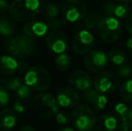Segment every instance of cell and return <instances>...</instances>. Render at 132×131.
Wrapping results in <instances>:
<instances>
[{
  "label": "cell",
  "mask_w": 132,
  "mask_h": 131,
  "mask_svg": "<svg viewBox=\"0 0 132 131\" xmlns=\"http://www.w3.org/2000/svg\"><path fill=\"white\" fill-rule=\"evenodd\" d=\"M40 0H14L9 8V15L16 22H29L40 13Z\"/></svg>",
  "instance_id": "1"
},
{
  "label": "cell",
  "mask_w": 132,
  "mask_h": 131,
  "mask_svg": "<svg viewBox=\"0 0 132 131\" xmlns=\"http://www.w3.org/2000/svg\"><path fill=\"white\" fill-rule=\"evenodd\" d=\"M36 49L33 39L25 34H16L7 40L6 50L14 58H23L32 55Z\"/></svg>",
  "instance_id": "2"
},
{
  "label": "cell",
  "mask_w": 132,
  "mask_h": 131,
  "mask_svg": "<svg viewBox=\"0 0 132 131\" xmlns=\"http://www.w3.org/2000/svg\"><path fill=\"white\" fill-rule=\"evenodd\" d=\"M24 84L37 92L48 90L51 84V76L46 68L34 66L27 70L24 75Z\"/></svg>",
  "instance_id": "3"
},
{
  "label": "cell",
  "mask_w": 132,
  "mask_h": 131,
  "mask_svg": "<svg viewBox=\"0 0 132 131\" xmlns=\"http://www.w3.org/2000/svg\"><path fill=\"white\" fill-rule=\"evenodd\" d=\"M95 113L87 105H78L72 112V120L75 127L80 131H91L96 124Z\"/></svg>",
  "instance_id": "4"
},
{
  "label": "cell",
  "mask_w": 132,
  "mask_h": 131,
  "mask_svg": "<svg viewBox=\"0 0 132 131\" xmlns=\"http://www.w3.org/2000/svg\"><path fill=\"white\" fill-rule=\"evenodd\" d=\"M97 32L104 41L115 42L120 36L121 27L117 18L107 15L101 19Z\"/></svg>",
  "instance_id": "5"
},
{
  "label": "cell",
  "mask_w": 132,
  "mask_h": 131,
  "mask_svg": "<svg viewBox=\"0 0 132 131\" xmlns=\"http://www.w3.org/2000/svg\"><path fill=\"white\" fill-rule=\"evenodd\" d=\"M36 110L44 118H52L59 113L57 99L51 93H39L33 99Z\"/></svg>",
  "instance_id": "6"
},
{
  "label": "cell",
  "mask_w": 132,
  "mask_h": 131,
  "mask_svg": "<svg viewBox=\"0 0 132 131\" xmlns=\"http://www.w3.org/2000/svg\"><path fill=\"white\" fill-rule=\"evenodd\" d=\"M62 14L69 23H76L86 17L87 8L82 0H66L62 5Z\"/></svg>",
  "instance_id": "7"
},
{
  "label": "cell",
  "mask_w": 132,
  "mask_h": 131,
  "mask_svg": "<svg viewBox=\"0 0 132 131\" xmlns=\"http://www.w3.org/2000/svg\"><path fill=\"white\" fill-rule=\"evenodd\" d=\"M46 46L56 54H62L68 48V38L61 30H52L46 36Z\"/></svg>",
  "instance_id": "8"
},
{
  "label": "cell",
  "mask_w": 132,
  "mask_h": 131,
  "mask_svg": "<svg viewBox=\"0 0 132 131\" xmlns=\"http://www.w3.org/2000/svg\"><path fill=\"white\" fill-rule=\"evenodd\" d=\"M73 49L79 55H86L92 50L94 45V38L87 30H82L74 36Z\"/></svg>",
  "instance_id": "9"
},
{
  "label": "cell",
  "mask_w": 132,
  "mask_h": 131,
  "mask_svg": "<svg viewBox=\"0 0 132 131\" xmlns=\"http://www.w3.org/2000/svg\"><path fill=\"white\" fill-rule=\"evenodd\" d=\"M108 56L102 50H93L85 57L84 64L87 70L93 73L101 72L108 63Z\"/></svg>",
  "instance_id": "10"
},
{
  "label": "cell",
  "mask_w": 132,
  "mask_h": 131,
  "mask_svg": "<svg viewBox=\"0 0 132 131\" xmlns=\"http://www.w3.org/2000/svg\"><path fill=\"white\" fill-rule=\"evenodd\" d=\"M94 89L99 93L106 94L114 91L117 86V79L114 75L110 72H103L96 75L94 80Z\"/></svg>",
  "instance_id": "11"
},
{
  "label": "cell",
  "mask_w": 132,
  "mask_h": 131,
  "mask_svg": "<svg viewBox=\"0 0 132 131\" xmlns=\"http://www.w3.org/2000/svg\"><path fill=\"white\" fill-rule=\"evenodd\" d=\"M57 101L59 106L62 108H76L78 106L80 97L77 92L75 89L68 87L61 88L57 91Z\"/></svg>",
  "instance_id": "12"
},
{
  "label": "cell",
  "mask_w": 132,
  "mask_h": 131,
  "mask_svg": "<svg viewBox=\"0 0 132 131\" xmlns=\"http://www.w3.org/2000/svg\"><path fill=\"white\" fill-rule=\"evenodd\" d=\"M68 82L74 89L77 91L85 92L92 86V77L87 72L83 70L75 71L69 75Z\"/></svg>",
  "instance_id": "13"
},
{
  "label": "cell",
  "mask_w": 132,
  "mask_h": 131,
  "mask_svg": "<svg viewBox=\"0 0 132 131\" xmlns=\"http://www.w3.org/2000/svg\"><path fill=\"white\" fill-rule=\"evenodd\" d=\"M104 12L108 16H112L117 19H124L130 14V8L128 3L124 2H111L107 3L104 6Z\"/></svg>",
  "instance_id": "14"
},
{
  "label": "cell",
  "mask_w": 132,
  "mask_h": 131,
  "mask_svg": "<svg viewBox=\"0 0 132 131\" xmlns=\"http://www.w3.org/2000/svg\"><path fill=\"white\" fill-rule=\"evenodd\" d=\"M48 24L44 23L40 21H29L23 25V34L30 37L31 39L34 38H40L48 32Z\"/></svg>",
  "instance_id": "15"
},
{
  "label": "cell",
  "mask_w": 132,
  "mask_h": 131,
  "mask_svg": "<svg viewBox=\"0 0 132 131\" xmlns=\"http://www.w3.org/2000/svg\"><path fill=\"white\" fill-rule=\"evenodd\" d=\"M83 97L84 100L92 105L93 108L95 109L96 110H103L108 102V100L104 94L99 93L96 89H92V88L84 92Z\"/></svg>",
  "instance_id": "16"
},
{
  "label": "cell",
  "mask_w": 132,
  "mask_h": 131,
  "mask_svg": "<svg viewBox=\"0 0 132 131\" xmlns=\"http://www.w3.org/2000/svg\"><path fill=\"white\" fill-rule=\"evenodd\" d=\"M95 128L97 131H115L118 128L117 118L108 113L102 114L96 119Z\"/></svg>",
  "instance_id": "17"
},
{
  "label": "cell",
  "mask_w": 132,
  "mask_h": 131,
  "mask_svg": "<svg viewBox=\"0 0 132 131\" xmlns=\"http://www.w3.org/2000/svg\"><path fill=\"white\" fill-rule=\"evenodd\" d=\"M19 68V63L12 56L0 57V74L3 75H10L15 73Z\"/></svg>",
  "instance_id": "18"
},
{
  "label": "cell",
  "mask_w": 132,
  "mask_h": 131,
  "mask_svg": "<svg viewBox=\"0 0 132 131\" xmlns=\"http://www.w3.org/2000/svg\"><path fill=\"white\" fill-rule=\"evenodd\" d=\"M16 124V117L10 109H4L0 112V126L5 130H11Z\"/></svg>",
  "instance_id": "19"
},
{
  "label": "cell",
  "mask_w": 132,
  "mask_h": 131,
  "mask_svg": "<svg viewBox=\"0 0 132 131\" xmlns=\"http://www.w3.org/2000/svg\"><path fill=\"white\" fill-rule=\"evenodd\" d=\"M14 21L6 15H0V35L10 37L15 32L16 26Z\"/></svg>",
  "instance_id": "20"
},
{
  "label": "cell",
  "mask_w": 132,
  "mask_h": 131,
  "mask_svg": "<svg viewBox=\"0 0 132 131\" xmlns=\"http://www.w3.org/2000/svg\"><path fill=\"white\" fill-rule=\"evenodd\" d=\"M42 15L48 20L57 18L59 14V8L57 5L53 3H45L40 6V10Z\"/></svg>",
  "instance_id": "21"
},
{
  "label": "cell",
  "mask_w": 132,
  "mask_h": 131,
  "mask_svg": "<svg viewBox=\"0 0 132 131\" xmlns=\"http://www.w3.org/2000/svg\"><path fill=\"white\" fill-rule=\"evenodd\" d=\"M108 58L114 64L115 66H121L125 63L126 54L120 49H112L108 53Z\"/></svg>",
  "instance_id": "22"
},
{
  "label": "cell",
  "mask_w": 132,
  "mask_h": 131,
  "mask_svg": "<svg viewBox=\"0 0 132 131\" xmlns=\"http://www.w3.org/2000/svg\"><path fill=\"white\" fill-rule=\"evenodd\" d=\"M120 96L127 102H132V79L124 83L120 88Z\"/></svg>",
  "instance_id": "23"
},
{
  "label": "cell",
  "mask_w": 132,
  "mask_h": 131,
  "mask_svg": "<svg viewBox=\"0 0 132 131\" xmlns=\"http://www.w3.org/2000/svg\"><path fill=\"white\" fill-rule=\"evenodd\" d=\"M70 64H71V59H70L69 56L66 53L59 54L55 59L56 67L60 71L68 70L70 67Z\"/></svg>",
  "instance_id": "24"
},
{
  "label": "cell",
  "mask_w": 132,
  "mask_h": 131,
  "mask_svg": "<svg viewBox=\"0 0 132 131\" xmlns=\"http://www.w3.org/2000/svg\"><path fill=\"white\" fill-rule=\"evenodd\" d=\"M101 21L99 15L95 14H91L89 15H86L85 18V26L89 32H94L98 30V25Z\"/></svg>",
  "instance_id": "25"
},
{
  "label": "cell",
  "mask_w": 132,
  "mask_h": 131,
  "mask_svg": "<svg viewBox=\"0 0 132 131\" xmlns=\"http://www.w3.org/2000/svg\"><path fill=\"white\" fill-rule=\"evenodd\" d=\"M129 111V108H128V107L122 102L118 103V104H116L114 107L115 116H116V118H118L119 119H120L122 122L128 121Z\"/></svg>",
  "instance_id": "26"
},
{
  "label": "cell",
  "mask_w": 132,
  "mask_h": 131,
  "mask_svg": "<svg viewBox=\"0 0 132 131\" xmlns=\"http://www.w3.org/2000/svg\"><path fill=\"white\" fill-rule=\"evenodd\" d=\"M22 84H23L22 79L16 76L9 77L3 82L4 88L9 90V91H17L22 86Z\"/></svg>",
  "instance_id": "27"
},
{
  "label": "cell",
  "mask_w": 132,
  "mask_h": 131,
  "mask_svg": "<svg viewBox=\"0 0 132 131\" xmlns=\"http://www.w3.org/2000/svg\"><path fill=\"white\" fill-rule=\"evenodd\" d=\"M30 107V100L29 99H20L18 98L14 103V109L18 113H23L27 110Z\"/></svg>",
  "instance_id": "28"
},
{
  "label": "cell",
  "mask_w": 132,
  "mask_h": 131,
  "mask_svg": "<svg viewBox=\"0 0 132 131\" xmlns=\"http://www.w3.org/2000/svg\"><path fill=\"white\" fill-rule=\"evenodd\" d=\"M31 93H32L31 88L29 87V86L25 84H22L21 87L16 91V95H17V97L20 99H29L30 100L31 96Z\"/></svg>",
  "instance_id": "29"
},
{
  "label": "cell",
  "mask_w": 132,
  "mask_h": 131,
  "mask_svg": "<svg viewBox=\"0 0 132 131\" xmlns=\"http://www.w3.org/2000/svg\"><path fill=\"white\" fill-rule=\"evenodd\" d=\"M66 25V21L60 18H54V19L49 20L48 23V26L51 30H60Z\"/></svg>",
  "instance_id": "30"
},
{
  "label": "cell",
  "mask_w": 132,
  "mask_h": 131,
  "mask_svg": "<svg viewBox=\"0 0 132 131\" xmlns=\"http://www.w3.org/2000/svg\"><path fill=\"white\" fill-rule=\"evenodd\" d=\"M117 73L120 77H129L132 75V67L129 64H123L118 66Z\"/></svg>",
  "instance_id": "31"
},
{
  "label": "cell",
  "mask_w": 132,
  "mask_h": 131,
  "mask_svg": "<svg viewBox=\"0 0 132 131\" xmlns=\"http://www.w3.org/2000/svg\"><path fill=\"white\" fill-rule=\"evenodd\" d=\"M9 100V94L7 93L6 89L4 88L3 86H0V109H3L8 104Z\"/></svg>",
  "instance_id": "32"
},
{
  "label": "cell",
  "mask_w": 132,
  "mask_h": 131,
  "mask_svg": "<svg viewBox=\"0 0 132 131\" xmlns=\"http://www.w3.org/2000/svg\"><path fill=\"white\" fill-rule=\"evenodd\" d=\"M115 131H132V122L125 121L118 126Z\"/></svg>",
  "instance_id": "33"
},
{
  "label": "cell",
  "mask_w": 132,
  "mask_h": 131,
  "mask_svg": "<svg viewBox=\"0 0 132 131\" xmlns=\"http://www.w3.org/2000/svg\"><path fill=\"white\" fill-rule=\"evenodd\" d=\"M56 120H57V122L59 123V124L65 125V124H67V122H68V118H67V116L65 115L64 113L59 112V113L56 115Z\"/></svg>",
  "instance_id": "34"
},
{
  "label": "cell",
  "mask_w": 132,
  "mask_h": 131,
  "mask_svg": "<svg viewBox=\"0 0 132 131\" xmlns=\"http://www.w3.org/2000/svg\"><path fill=\"white\" fill-rule=\"evenodd\" d=\"M9 8L10 6L7 0H0V14H4L6 11H9Z\"/></svg>",
  "instance_id": "35"
},
{
  "label": "cell",
  "mask_w": 132,
  "mask_h": 131,
  "mask_svg": "<svg viewBox=\"0 0 132 131\" xmlns=\"http://www.w3.org/2000/svg\"><path fill=\"white\" fill-rule=\"evenodd\" d=\"M126 28L129 31V32L132 34V13L129 14L126 20Z\"/></svg>",
  "instance_id": "36"
},
{
  "label": "cell",
  "mask_w": 132,
  "mask_h": 131,
  "mask_svg": "<svg viewBox=\"0 0 132 131\" xmlns=\"http://www.w3.org/2000/svg\"><path fill=\"white\" fill-rule=\"evenodd\" d=\"M127 49H128V50H129V52L130 53V54H132V37L128 40V41H127Z\"/></svg>",
  "instance_id": "37"
},
{
  "label": "cell",
  "mask_w": 132,
  "mask_h": 131,
  "mask_svg": "<svg viewBox=\"0 0 132 131\" xmlns=\"http://www.w3.org/2000/svg\"><path fill=\"white\" fill-rule=\"evenodd\" d=\"M20 131H36L34 128H32L31 126H24L21 128Z\"/></svg>",
  "instance_id": "38"
},
{
  "label": "cell",
  "mask_w": 132,
  "mask_h": 131,
  "mask_svg": "<svg viewBox=\"0 0 132 131\" xmlns=\"http://www.w3.org/2000/svg\"><path fill=\"white\" fill-rule=\"evenodd\" d=\"M57 131H76V130L72 128H60V129H59Z\"/></svg>",
  "instance_id": "39"
},
{
  "label": "cell",
  "mask_w": 132,
  "mask_h": 131,
  "mask_svg": "<svg viewBox=\"0 0 132 131\" xmlns=\"http://www.w3.org/2000/svg\"><path fill=\"white\" fill-rule=\"evenodd\" d=\"M120 2H124V3H129V2H132V0H119Z\"/></svg>",
  "instance_id": "40"
},
{
  "label": "cell",
  "mask_w": 132,
  "mask_h": 131,
  "mask_svg": "<svg viewBox=\"0 0 132 131\" xmlns=\"http://www.w3.org/2000/svg\"><path fill=\"white\" fill-rule=\"evenodd\" d=\"M40 1H44V2H46V1H50V0H40Z\"/></svg>",
  "instance_id": "41"
}]
</instances>
